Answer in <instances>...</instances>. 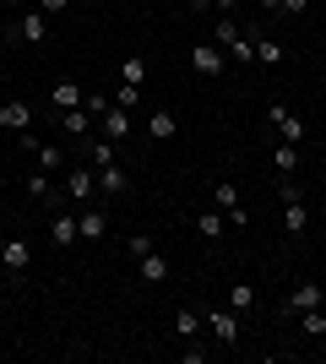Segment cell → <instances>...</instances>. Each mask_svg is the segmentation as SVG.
Instances as JSON below:
<instances>
[{
	"mask_svg": "<svg viewBox=\"0 0 326 364\" xmlns=\"http://www.w3.org/2000/svg\"><path fill=\"white\" fill-rule=\"evenodd\" d=\"M212 207L229 218V228H250V213H245V201H239V185H234V180L212 185Z\"/></svg>",
	"mask_w": 326,
	"mask_h": 364,
	"instance_id": "6da1fadb",
	"label": "cell"
},
{
	"mask_svg": "<svg viewBox=\"0 0 326 364\" xmlns=\"http://www.w3.org/2000/svg\"><path fill=\"white\" fill-rule=\"evenodd\" d=\"M77 240H82V228H77V218H71V213L49 218V245H55V250H71Z\"/></svg>",
	"mask_w": 326,
	"mask_h": 364,
	"instance_id": "30bf717a",
	"label": "cell"
},
{
	"mask_svg": "<svg viewBox=\"0 0 326 364\" xmlns=\"http://www.w3.org/2000/svg\"><path fill=\"white\" fill-rule=\"evenodd\" d=\"M250 38H256V65L278 71V65H283V44H278V38H266L261 28H250Z\"/></svg>",
	"mask_w": 326,
	"mask_h": 364,
	"instance_id": "4fadbf2b",
	"label": "cell"
},
{
	"mask_svg": "<svg viewBox=\"0 0 326 364\" xmlns=\"http://www.w3.org/2000/svg\"><path fill=\"white\" fill-rule=\"evenodd\" d=\"M82 98H87V92H82L77 82H55V87H49V104L55 109H82Z\"/></svg>",
	"mask_w": 326,
	"mask_h": 364,
	"instance_id": "ac0fdd59",
	"label": "cell"
},
{
	"mask_svg": "<svg viewBox=\"0 0 326 364\" xmlns=\"http://www.w3.org/2000/svg\"><path fill=\"white\" fill-rule=\"evenodd\" d=\"M60 131H71V136H93L98 120L87 114V109H60Z\"/></svg>",
	"mask_w": 326,
	"mask_h": 364,
	"instance_id": "5bb4252c",
	"label": "cell"
},
{
	"mask_svg": "<svg viewBox=\"0 0 326 364\" xmlns=\"http://www.w3.org/2000/svg\"><path fill=\"white\" fill-rule=\"evenodd\" d=\"M272 168H278V174H299V147L294 141H283V147L272 152Z\"/></svg>",
	"mask_w": 326,
	"mask_h": 364,
	"instance_id": "603a6c76",
	"label": "cell"
},
{
	"mask_svg": "<svg viewBox=\"0 0 326 364\" xmlns=\"http://www.w3.org/2000/svg\"><path fill=\"white\" fill-rule=\"evenodd\" d=\"M0 267H6V272H22V267H28V245H22V240H6V256H0Z\"/></svg>",
	"mask_w": 326,
	"mask_h": 364,
	"instance_id": "d4e9b609",
	"label": "cell"
},
{
	"mask_svg": "<svg viewBox=\"0 0 326 364\" xmlns=\"http://www.w3.org/2000/svg\"><path fill=\"white\" fill-rule=\"evenodd\" d=\"M6 38H11V44H49V16L38 11V6H33V11L22 16V22H16V28L6 33Z\"/></svg>",
	"mask_w": 326,
	"mask_h": 364,
	"instance_id": "277c9868",
	"label": "cell"
},
{
	"mask_svg": "<svg viewBox=\"0 0 326 364\" xmlns=\"http://www.w3.org/2000/svg\"><path fill=\"white\" fill-rule=\"evenodd\" d=\"M65 196L77 201V207H87V201L98 196V168H77V174H65Z\"/></svg>",
	"mask_w": 326,
	"mask_h": 364,
	"instance_id": "52a82bcc",
	"label": "cell"
},
{
	"mask_svg": "<svg viewBox=\"0 0 326 364\" xmlns=\"http://www.w3.org/2000/svg\"><path fill=\"white\" fill-rule=\"evenodd\" d=\"M136 277L147 289H158V283H169V261L158 256V250H147V256H136Z\"/></svg>",
	"mask_w": 326,
	"mask_h": 364,
	"instance_id": "7c38bea8",
	"label": "cell"
},
{
	"mask_svg": "<svg viewBox=\"0 0 326 364\" xmlns=\"http://www.w3.org/2000/svg\"><path fill=\"white\" fill-rule=\"evenodd\" d=\"M109 104H114V98H104V92H87V98H82V109H87V114H93V120H98V114H104Z\"/></svg>",
	"mask_w": 326,
	"mask_h": 364,
	"instance_id": "83f0119b",
	"label": "cell"
},
{
	"mask_svg": "<svg viewBox=\"0 0 326 364\" xmlns=\"http://www.w3.org/2000/svg\"><path fill=\"white\" fill-rule=\"evenodd\" d=\"M147 136H158V141H174V136H180V120H174L169 109H153V114H147Z\"/></svg>",
	"mask_w": 326,
	"mask_h": 364,
	"instance_id": "2e32d148",
	"label": "cell"
},
{
	"mask_svg": "<svg viewBox=\"0 0 326 364\" xmlns=\"http://www.w3.org/2000/svg\"><path fill=\"white\" fill-rule=\"evenodd\" d=\"M266 120L278 125V136H283V141H294V147H299V141H305V136H310V125L299 120V114H294V109H288V104H278V98L266 104Z\"/></svg>",
	"mask_w": 326,
	"mask_h": 364,
	"instance_id": "7a4b0ae2",
	"label": "cell"
},
{
	"mask_svg": "<svg viewBox=\"0 0 326 364\" xmlns=\"http://www.w3.org/2000/svg\"><path fill=\"white\" fill-rule=\"evenodd\" d=\"M0 256H6V234H0Z\"/></svg>",
	"mask_w": 326,
	"mask_h": 364,
	"instance_id": "d590c367",
	"label": "cell"
},
{
	"mask_svg": "<svg viewBox=\"0 0 326 364\" xmlns=\"http://www.w3.org/2000/svg\"><path fill=\"white\" fill-rule=\"evenodd\" d=\"M6 6H16V0H6Z\"/></svg>",
	"mask_w": 326,
	"mask_h": 364,
	"instance_id": "8d00e7d4",
	"label": "cell"
},
{
	"mask_svg": "<svg viewBox=\"0 0 326 364\" xmlns=\"http://www.w3.org/2000/svg\"><path fill=\"white\" fill-rule=\"evenodd\" d=\"M283 228H288V234H305V228H310V213H305V201H283Z\"/></svg>",
	"mask_w": 326,
	"mask_h": 364,
	"instance_id": "d6986e66",
	"label": "cell"
},
{
	"mask_svg": "<svg viewBox=\"0 0 326 364\" xmlns=\"http://www.w3.org/2000/svg\"><path fill=\"white\" fill-rule=\"evenodd\" d=\"M125 250H131V256H147V250H153V234H131V245H125Z\"/></svg>",
	"mask_w": 326,
	"mask_h": 364,
	"instance_id": "f546056e",
	"label": "cell"
},
{
	"mask_svg": "<svg viewBox=\"0 0 326 364\" xmlns=\"http://www.w3.org/2000/svg\"><path fill=\"white\" fill-rule=\"evenodd\" d=\"M278 11H288V16H305V11H310V0H283Z\"/></svg>",
	"mask_w": 326,
	"mask_h": 364,
	"instance_id": "d6a6232c",
	"label": "cell"
},
{
	"mask_svg": "<svg viewBox=\"0 0 326 364\" xmlns=\"http://www.w3.org/2000/svg\"><path fill=\"white\" fill-rule=\"evenodd\" d=\"M77 228H82V240H87V245H98V240H104V234H109V213H104V207H93V201H87V207H82V213H77Z\"/></svg>",
	"mask_w": 326,
	"mask_h": 364,
	"instance_id": "ba28073f",
	"label": "cell"
},
{
	"mask_svg": "<svg viewBox=\"0 0 326 364\" xmlns=\"http://www.w3.org/2000/svg\"><path fill=\"white\" fill-rule=\"evenodd\" d=\"M223 228H229V218H223V213H202V218H196V234H202L207 245L223 240Z\"/></svg>",
	"mask_w": 326,
	"mask_h": 364,
	"instance_id": "ffe728a7",
	"label": "cell"
},
{
	"mask_svg": "<svg viewBox=\"0 0 326 364\" xmlns=\"http://www.w3.org/2000/svg\"><path fill=\"white\" fill-rule=\"evenodd\" d=\"M234 6H239V0H212V11H217V16H229Z\"/></svg>",
	"mask_w": 326,
	"mask_h": 364,
	"instance_id": "836d02e7",
	"label": "cell"
},
{
	"mask_svg": "<svg viewBox=\"0 0 326 364\" xmlns=\"http://www.w3.org/2000/svg\"><path fill=\"white\" fill-rule=\"evenodd\" d=\"M0 125H11V131H28V125H33V109H28V104H6V109H0Z\"/></svg>",
	"mask_w": 326,
	"mask_h": 364,
	"instance_id": "7402d4cb",
	"label": "cell"
},
{
	"mask_svg": "<svg viewBox=\"0 0 326 364\" xmlns=\"http://www.w3.org/2000/svg\"><path fill=\"white\" fill-rule=\"evenodd\" d=\"M38 11H44V16H65V11H71V0H38Z\"/></svg>",
	"mask_w": 326,
	"mask_h": 364,
	"instance_id": "4dcf8cb0",
	"label": "cell"
},
{
	"mask_svg": "<svg viewBox=\"0 0 326 364\" xmlns=\"http://www.w3.org/2000/svg\"><path fill=\"white\" fill-rule=\"evenodd\" d=\"M202 332V310H196V304H180V310H174V337H196Z\"/></svg>",
	"mask_w": 326,
	"mask_h": 364,
	"instance_id": "e0dca14e",
	"label": "cell"
},
{
	"mask_svg": "<svg viewBox=\"0 0 326 364\" xmlns=\"http://www.w3.org/2000/svg\"><path fill=\"white\" fill-rule=\"evenodd\" d=\"M256 6H266V11H278V6H283V0H256Z\"/></svg>",
	"mask_w": 326,
	"mask_h": 364,
	"instance_id": "e575fe53",
	"label": "cell"
},
{
	"mask_svg": "<svg viewBox=\"0 0 326 364\" xmlns=\"http://www.w3.org/2000/svg\"><path fill=\"white\" fill-rule=\"evenodd\" d=\"M136 131V120H131V109H120V104H109L104 114H98V136H109V141H125Z\"/></svg>",
	"mask_w": 326,
	"mask_h": 364,
	"instance_id": "5b68a950",
	"label": "cell"
},
{
	"mask_svg": "<svg viewBox=\"0 0 326 364\" xmlns=\"http://www.w3.org/2000/svg\"><path fill=\"white\" fill-rule=\"evenodd\" d=\"M299 326H305V337H326V310L315 304V310H305L299 316Z\"/></svg>",
	"mask_w": 326,
	"mask_h": 364,
	"instance_id": "484cf974",
	"label": "cell"
},
{
	"mask_svg": "<svg viewBox=\"0 0 326 364\" xmlns=\"http://www.w3.org/2000/svg\"><path fill=\"white\" fill-rule=\"evenodd\" d=\"M28 196H33V201H55V185H49V174H28Z\"/></svg>",
	"mask_w": 326,
	"mask_h": 364,
	"instance_id": "4316f807",
	"label": "cell"
},
{
	"mask_svg": "<svg viewBox=\"0 0 326 364\" xmlns=\"http://www.w3.org/2000/svg\"><path fill=\"white\" fill-rule=\"evenodd\" d=\"M321 299H326V289L310 277V283H299V289L288 294V299H283V316H305V310H315Z\"/></svg>",
	"mask_w": 326,
	"mask_h": 364,
	"instance_id": "8992f818",
	"label": "cell"
},
{
	"mask_svg": "<svg viewBox=\"0 0 326 364\" xmlns=\"http://www.w3.org/2000/svg\"><path fill=\"white\" fill-rule=\"evenodd\" d=\"M22 147H28L33 158H38V168H44V174L65 168V152H60V147H49V141H33V131H22Z\"/></svg>",
	"mask_w": 326,
	"mask_h": 364,
	"instance_id": "8fae6325",
	"label": "cell"
},
{
	"mask_svg": "<svg viewBox=\"0 0 326 364\" xmlns=\"http://www.w3.org/2000/svg\"><path fill=\"white\" fill-rule=\"evenodd\" d=\"M98 191H104V196H125V191H131V174H125L120 164L98 168Z\"/></svg>",
	"mask_w": 326,
	"mask_h": 364,
	"instance_id": "9a60e30c",
	"label": "cell"
},
{
	"mask_svg": "<svg viewBox=\"0 0 326 364\" xmlns=\"http://www.w3.org/2000/svg\"><path fill=\"white\" fill-rule=\"evenodd\" d=\"M207 326H212V337L217 343H239V310H207Z\"/></svg>",
	"mask_w": 326,
	"mask_h": 364,
	"instance_id": "9c48e42d",
	"label": "cell"
},
{
	"mask_svg": "<svg viewBox=\"0 0 326 364\" xmlns=\"http://www.w3.org/2000/svg\"><path fill=\"white\" fill-rule=\"evenodd\" d=\"M120 82L125 87H141V82H147V60H141V55H125L120 60Z\"/></svg>",
	"mask_w": 326,
	"mask_h": 364,
	"instance_id": "44dd1931",
	"label": "cell"
},
{
	"mask_svg": "<svg viewBox=\"0 0 326 364\" xmlns=\"http://www.w3.org/2000/svg\"><path fill=\"white\" fill-rule=\"evenodd\" d=\"M250 304H256V289H250L245 277H239V283H234V289H229V310H239V316H250Z\"/></svg>",
	"mask_w": 326,
	"mask_h": 364,
	"instance_id": "cb8c5ba5",
	"label": "cell"
},
{
	"mask_svg": "<svg viewBox=\"0 0 326 364\" xmlns=\"http://www.w3.org/2000/svg\"><path fill=\"white\" fill-rule=\"evenodd\" d=\"M278 196L283 201H305V185H299V180H278Z\"/></svg>",
	"mask_w": 326,
	"mask_h": 364,
	"instance_id": "f1b7e54d",
	"label": "cell"
},
{
	"mask_svg": "<svg viewBox=\"0 0 326 364\" xmlns=\"http://www.w3.org/2000/svg\"><path fill=\"white\" fill-rule=\"evenodd\" d=\"M114 104H120V109H136V104H141V87H120V98H114Z\"/></svg>",
	"mask_w": 326,
	"mask_h": 364,
	"instance_id": "1f68e13d",
	"label": "cell"
},
{
	"mask_svg": "<svg viewBox=\"0 0 326 364\" xmlns=\"http://www.w3.org/2000/svg\"><path fill=\"white\" fill-rule=\"evenodd\" d=\"M190 71L212 82V76H223V71H229V55H223V49H217L212 38H207V44H196V49H190Z\"/></svg>",
	"mask_w": 326,
	"mask_h": 364,
	"instance_id": "3957f363",
	"label": "cell"
}]
</instances>
